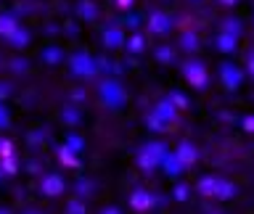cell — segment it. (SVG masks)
Here are the masks:
<instances>
[{
	"instance_id": "obj_1",
	"label": "cell",
	"mask_w": 254,
	"mask_h": 214,
	"mask_svg": "<svg viewBox=\"0 0 254 214\" xmlns=\"http://www.w3.org/2000/svg\"><path fill=\"white\" fill-rule=\"evenodd\" d=\"M198 193L204 196H214V198H233L236 196V188L230 185V182L225 180H217V177H204L201 182H198Z\"/></svg>"
},
{
	"instance_id": "obj_2",
	"label": "cell",
	"mask_w": 254,
	"mask_h": 214,
	"mask_svg": "<svg viewBox=\"0 0 254 214\" xmlns=\"http://www.w3.org/2000/svg\"><path fill=\"white\" fill-rule=\"evenodd\" d=\"M130 206L135 212H148V209H154V196L148 190H135L130 198Z\"/></svg>"
},
{
	"instance_id": "obj_3",
	"label": "cell",
	"mask_w": 254,
	"mask_h": 214,
	"mask_svg": "<svg viewBox=\"0 0 254 214\" xmlns=\"http://www.w3.org/2000/svg\"><path fill=\"white\" fill-rule=\"evenodd\" d=\"M186 74H188V79L193 82L196 87H204V82H206V71H204V66L198 61H190V63H186Z\"/></svg>"
},
{
	"instance_id": "obj_4",
	"label": "cell",
	"mask_w": 254,
	"mask_h": 214,
	"mask_svg": "<svg viewBox=\"0 0 254 214\" xmlns=\"http://www.w3.org/2000/svg\"><path fill=\"white\" fill-rule=\"evenodd\" d=\"M64 190V180L59 177V174H51V177L43 180V193L45 196H59Z\"/></svg>"
},
{
	"instance_id": "obj_5",
	"label": "cell",
	"mask_w": 254,
	"mask_h": 214,
	"mask_svg": "<svg viewBox=\"0 0 254 214\" xmlns=\"http://www.w3.org/2000/svg\"><path fill=\"white\" fill-rule=\"evenodd\" d=\"M159 156H162V148H159V143H154L148 151H143L140 154V164H143V169H151L156 161H159Z\"/></svg>"
},
{
	"instance_id": "obj_6",
	"label": "cell",
	"mask_w": 254,
	"mask_h": 214,
	"mask_svg": "<svg viewBox=\"0 0 254 214\" xmlns=\"http://www.w3.org/2000/svg\"><path fill=\"white\" fill-rule=\"evenodd\" d=\"M222 77H225V85L228 87H236L238 79H241V74H238L236 69H230V66H222Z\"/></svg>"
},
{
	"instance_id": "obj_7",
	"label": "cell",
	"mask_w": 254,
	"mask_h": 214,
	"mask_svg": "<svg viewBox=\"0 0 254 214\" xmlns=\"http://www.w3.org/2000/svg\"><path fill=\"white\" fill-rule=\"evenodd\" d=\"M196 159V154H193V148L188 146V143H183V148H180V161L183 164H190Z\"/></svg>"
},
{
	"instance_id": "obj_8",
	"label": "cell",
	"mask_w": 254,
	"mask_h": 214,
	"mask_svg": "<svg viewBox=\"0 0 254 214\" xmlns=\"http://www.w3.org/2000/svg\"><path fill=\"white\" fill-rule=\"evenodd\" d=\"M151 27H154L156 32H164L167 27H170V19H167V16H154V24H151Z\"/></svg>"
},
{
	"instance_id": "obj_9",
	"label": "cell",
	"mask_w": 254,
	"mask_h": 214,
	"mask_svg": "<svg viewBox=\"0 0 254 214\" xmlns=\"http://www.w3.org/2000/svg\"><path fill=\"white\" fill-rule=\"evenodd\" d=\"M217 48H222V51H233V48H236V40L228 37V35H222L220 43H217Z\"/></svg>"
},
{
	"instance_id": "obj_10",
	"label": "cell",
	"mask_w": 254,
	"mask_h": 214,
	"mask_svg": "<svg viewBox=\"0 0 254 214\" xmlns=\"http://www.w3.org/2000/svg\"><path fill=\"white\" fill-rule=\"evenodd\" d=\"M66 214H85V209H82V204L71 201V204H69V212H66Z\"/></svg>"
},
{
	"instance_id": "obj_11",
	"label": "cell",
	"mask_w": 254,
	"mask_h": 214,
	"mask_svg": "<svg viewBox=\"0 0 254 214\" xmlns=\"http://www.w3.org/2000/svg\"><path fill=\"white\" fill-rule=\"evenodd\" d=\"M175 198H178V201H186V198H188L186 185H178V190H175Z\"/></svg>"
},
{
	"instance_id": "obj_12",
	"label": "cell",
	"mask_w": 254,
	"mask_h": 214,
	"mask_svg": "<svg viewBox=\"0 0 254 214\" xmlns=\"http://www.w3.org/2000/svg\"><path fill=\"white\" fill-rule=\"evenodd\" d=\"M101 214H122V209H117V206H106Z\"/></svg>"
},
{
	"instance_id": "obj_13",
	"label": "cell",
	"mask_w": 254,
	"mask_h": 214,
	"mask_svg": "<svg viewBox=\"0 0 254 214\" xmlns=\"http://www.w3.org/2000/svg\"><path fill=\"white\" fill-rule=\"evenodd\" d=\"M249 69H252V74H254V53H252V58H249Z\"/></svg>"
},
{
	"instance_id": "obj_14",
	"label": "cell",
	"mask_w": 254,
	"mask_h": 214,
	"mask_svg": "<svg viewBox=\"0 0 254 214\" xmlns=\"http://www.w3.org/2000/svg\"><path fill=\"white\" fill-rule=\"evenodd\" d=\"M24 214H40L37 209H27V212H24Z\"/></svg>"
},
{
	"instance_id": "obj_15",
	"label": "cell",
	"mask_w": 254,
	"mask_h": 214,
	"mask_svg": "<svg viewBox=\"0 0 254 214\" xmlns=\"http://www.w3.org/2000/svg\"><path fill=\"white\" fill-rule=\"evenodd\" d=\"M222 3H228V5H230V3H236V0H222Z\"/></svg>"
},
{
	"instance_id": "obj_16",
	"label": "cell",
	"mask_w": 254,
	"mask_h": 214,
	"mask_svg": "<svg viewBox=\"0 0 254 214\" xmlns=\"http://www.w3.org/2000/svg\"><path fill=\"white\" fill-rule=\"evenodd\" d=\"M0 214H8V212H0Z\"/></svg>"
}]
</instances>
